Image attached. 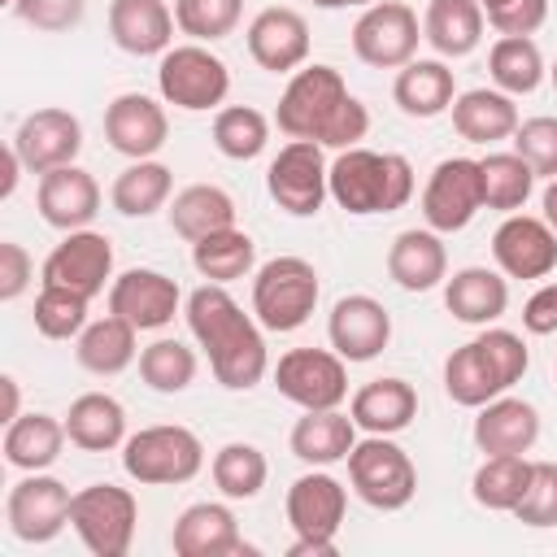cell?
<instances>
[{
    "instance_id": "obj_21",
    "label": "cell",
    "mask_w": 557,
    "mask_h": 557,
    "mask_svg": "<svg viewBox=\"0 0 557 557\" xmlns=\"http://www.w3.org/2000/svg\"><path fill=\"white\" fill-rule=\"evenodd\" d=\"M287 527L296 535H322V540H335L339 527H344V513H348V492L335 474H326V466H313L309 474H300L292 487H287Z\"/></svg>"
},
{
    "instance_id": "obj_2",
    "label": "cell",
    "mask_w": 557,
    "mask_h": 557,
    "mask_svg": "<svg viewBox=\"0 0 557 557\" xmlns=\"http://www.w3.org/2000/svg\"><path fill=\"white\" fill-rule=\"evenodd\" d=\"M274 126L287 139H313L322 148H357L370 131L366 104L348 91L335 65H300L278 96Z\"/></svg>"
},
{
    "instance_id": "obj_62",
    "label": "cell",
    "mask_w": 557,
    "mask_h": 557,
    "mask_svg": "<svg viewBox=\"0 0 557 557\" xmlns=\"http://www.w3.org/2000/svg\"><path fill=\"white\" fill-rule=\"evenodd\" d=\"M0 4H9V9H13V4H17V0H0Z\"/></svg>"
},
{
    "instance_id": "obj_59",
    "label": "cell",
    "mask_w": 557,
    "mask_h": 557,
    "mask_svg": "<svg viewBox=\"0 0 557 557\" xmlns=\"http://www.w3.org/2000/svg\"><path fill=\"white\" fill-rule=\"evenodd\" d=\"M313 4H318V9H348L352 0H313Z\"/></svg>"
},
{
    "instance_id": "obj_6",
    "label": "cell",
    "mask_w": 557,
    "mask_h": 557,
    "mask_svg": "<svg viewBox=\"0 0 557 557\" xmlns=\"http://www.w3.org/2000/svg\"><path fill=\"white\" fill-rule=\"evenodd\" d=\"M70 527L91 557H126L139 527V500L117 483H87L74 492Z\"/></svg>"
},
{
    "instance_id": "obj_13",
    "label": "cell",
    "mask_w": 557,
    "mask_h": 557,
    "mask_svg": "<svg viewBox=\"0 0 557 557\" xmlns=\"http://www.w3.org/2000/svg\"><path fill=\"white\" fill-rule=\"evenodd\" d=\"M483 209V174L474 157H444L426 187H422V218L431 231L453 235L466 231L474 222V213Z\"/></svg>"
},
{
    "instance_id": "obj_18",
    "label": "cell",
    "mask_w": 557,
    "mask_h": 557,
    "mask_svg": "<svg viewBox=\"0 0 557 557\" xmlns=\"http://www.w3.org/2000/svg\"><path fill=\"white\" fill-rule=\"evenodd\" d=\"M104 139L113 152L131 157V161H148L165 148L170 139V117L165 104L144 96V91H122L109 100L104 109Z\"/></svg>"
},
{
    "instance_id": "obj_40",
    "label": "cell",
    "mask_w": 557,
    "mask_h": 557,
    "mask_svg": "<svg viewBox=\"0 0 557 557\" xmlns=\"http://www.w3.org/2000/svg\"><path fill=\"white\" fill-rule=\"evenodd\" d=\"M487 74H492V83L500 91L531 96L544 83L548 65H544V52H540V44L531 35H500L492 44V52H487Z\"/></svg>"
},
{
    "instance_id": "obj_24",
    "label": "cell",
    "mask_w": 557,
    "mask_h": 557,
    "mask_svg": "<svg viewBox=\"0 0 557 557\" xmlns=\"http://www.w3.org/2000/svg\"><path fill=\"white\" fill-rule=\"evenodd\" d=\"M474 448L483 457H505V453H531L540 440V409L522 396H496L487 405H479L474 418Z\"/></svg>"
},
{
    "instance_id": "obj_43",
    "label": "cell",
    "mask_w": 557,
    "mask_h": 557,
    "mask_svg": "<svg viewBox=\"0 0 557 557\" xmlns=\"http://www.w3.org/2000/svg\"><path fill=\"white\" fill-rule=\"evenodd\" d=\"M209 474H213V487L226 496V500H252L261 487H265V474H270V461L257 444H244V440H231L213 453L209 461Z\"/></svg>"
},
{
    "instance_id": "obj_36",
    "label": "cell",
    "mask_w": 557,
    "mask_h": 557,
    "mask_svg": "<svg viewBox=\"0 0 557 557\" xmlns=\"http://www.w3.org/2000/svg\"><path fill=\"white\" fill-rule=\"evenodd\" d=\"M165 213H170V231L183 235L187 244H196V239H205L213 231L235 226V200L218 183H191V187L174 191Z\"/></svg>"
},
{
    "instance_id": "obj_37",
    "label": "cell",
    "mask_w": 557,
    "mask_h": 557,
    "mask_svg": "<svg viewBox=\"0 0 557 557\" xmlns=\"http://www.w3.org/2000/svg\"><path fill=\"white\" fill-rule=\"evenodd\" d=\"M170 191H174V170L161 165V161H131L113 187H109V200L122 218H152L157 209L170 205Z\"/></svg>"
},
{
    "instance_id": "obj_53",
    "label": "cell",
    "mask_w": 557,
    "mask_h": 557,
    "mask_svg": "<svg viewBox=\"0 0 557 557\" xmlns=\"http://www.w3.org/2000/svg\"><path fill=\"white\" fill-rule=\"evenodd\" d=\"M30 278H35L30 252H26L17 239H4V244H0V300L13 305V300L30 287Z\"/></svg>"
},
{
    "instance_id": "obj_57",
    "label": "cell",
    "mask_w": 557,
    "mask_h": 557,
    "mask_svg": "<svg viewBox=\"0 0 557 557\" xmlns=\"http://www.w3.org/2000/svg\"><path fill=\"white\" fill-rule=\"evenodd\" d=\"M0 392H4V409H0V422L9 426V422L22 413V392H17V379H13V374H4V379H0Z\"/></svg>"
},
{
    "instance_id": "obj_41",
    "label": "cell",
    "mask_w": 557,
    "mask_h": 557,
    "mask_svg": "<svg viewBox=\"0 0 557 557\" xmlns=\"http://www.w3.org/2000/svg\"><path fill=\"white\" fill-rule=\"evenodd\" d=\"M479 174H483V209L496 213H518L535 191V170L513 148L479 157Z\"/></svg>"
},
{
    "instance_id": "obj_5",
    "label": "cell",
    "mask_w": 557,
    "mask_h": 557,
    "mask_svg": "<svg viewBox=\"0 0 557 557\" xmlns=\"http://www.w3.org/2000/svg\"><path fill=\"white\" fill-rule=\"evenodd\" d=\"M318 270L305 257H270L252 274V318L265 331H300L318 309Z\"/></svg>"
},
{
    "instance_id": "obj_46",
    "label": "cell",
    "mask_w": 557,
    "mask_h": 557,
    "mask_svg": "<svg viewBox=\"0 0 557 557\" xmlns=\"http://www.w3.org/2000/svg\"><path fill=\"white\" fill-rule=\"evenodd\" d=\"M87 305H91L87 296H78L70 287H57V283H44L39 296H35V309H30L35 331L44 339H78L83 326H87Z\"/></svg>"
},
{
    "instance_id": "obj_17",
    "label": "cell",
    "mask_w": 557,
    "mask_h": 557,
    "mask_svg": "<svg viewBox=\"0 0 557 557\" xmlns=\"http://www.w3.org/2000/svg\"><path fill=\"white\" fill-rule=\"evenodd\" d=\"M492 257L505 278H548L557 270V231L531 213H505L492 235Z\"/></svg>"
},
{
    "instance_id": "obj_20",
    "label": "cell",
    "mask_w": 557,
    "mask_h": 557,
    "mask_svg": "<svg viewBox=\"0 0 557 557\" xmlns=\"http://www.w3.org/2000/svg\"><path fill=\"white\" fill-rule=\"evenodd\" d=\"M248 57L270 74H296L309 61V22L287 4H270L248 22Z\"/></svg>"
},
{
    "instance_id": "obj_9",
    "label": "cell",
    "mask_w": 557,
    "mask_h": 557,
    "mask_svg": "<svg viewBox=\"0 0 557 557\" xmlns=\"http://www.w3.org/2000/svg\"><path fill=\"white\" fill-rule=\"evenodd\" d=\"M326 170H331V161H326L322 144H313V139H287L278 148V157L270 161V170H265V191H270V200L283 213L313 218L322 209V200L331 196Z\"/></svg>"
},
{
    "instance_id": "obj_16",
    "label": "cell",
    "mask_w": 557,
    "mask_h": 557,
    "mask_svg": "<svg viewBox=\"0 0 557 557\" xmlns=\"http://www.w3.org/2000/svg\"><path fill=\"white\" fill-rule=\"evenodd\" d=\"M178 309H183V292L161 270L135 265V270H122L109 283V313L126 318L135 331H161V326L174 322Z\"/></svg>"
},
{
    "instance_id": "obj_22",
    "label": "cell",
    "mask_w": 557,
    "mask_h": 557,
    "mask_svg": "<svg viewBox=\"0 0 557 557\" xmlns=\"http://www.w3.org/2000/svg\"><path fill=\"white\" fill-rule=\"evenodd\" d=\"M170 548L178 557H235V553H252V544H244V535H239V522H235L231 505H222V500L187 505L174 518Z\"/></svg>"
},
{
    "instance_id": "obj_29",
    "label": "cell",
    "mask_w": 557,
    "mask_h": 557,
    "mask_svg": "<svg viewBox=\"0 0 557 557\" xmlns=\"http://www.w3.org/2000/svg\"><path fill=\"white\" fill-rule=\"evenodd\" d=\"M392 100L405 117H440L457 100V78L440 57H413L409 65L396 70Z\"/></svg>"
},
{
    "instance_id": "obj_8",
    "label": "cell",
    "mask_w": 557,
    "mask_h": 557,
    "mask_svg": "<svg viewBox=\"0 0 557 557\" xmlns=\"http://www.w3.org/2000/svg\"><path fill=\"white\" fill-rule=\"evenodd\" d=\"M157 91L165 104L187 109V113H209L226 100L231 91V70L218 52L205 44H174L157 61Z\"/></svg>"
},
{
    "instance_id": "obj_35",
    "label": "cell",
    "mask_w": 557,
    "mask_h": 557,
    "mask_svg": "<svg viewBox=\"0 0 557 557\" xmlns=\"http://www.w3.org/2000/svg\"><path fill=\"white\" fill-rule=\"evenodd\" d=\"M65 418H52V413H17L9 426H4V461L22 474L30 470H48L61 448H65Z\"/></svg>"
},
{
    "instance_id": "obj_58",
    "label": "cell",
    "mask_w": 557,
    "mask_h": 557,
    "mask_svg": "<svg viewBox=\"0 0 557 557\" xmlns=\"http://www.w3.org/2000/svg\"><path fill=\"white\" fill-rule=\"evenodd\" d=\"M540 209H544V222L557 231V178L544 183V191H540Z\"/></svg>"
},
{
    "instance_id": "obj_51",
    "label": "cell",
    "mask_w": 557,
    "mask_h": 557,
    "mask_svg": "<svg viewBox=\"0 0 557 557\" xmlns=\"http://www.w3.org/2000/svg\"><path fill=\"white\" fill-rule=\"evenodd\" d=\"M13 13H17L26 26L44 30V35H61V30H74V26L83 22L87 0H17Z\"/></svg>"
},
{
    "instance_id": "obj_52",
    "label": "cell",
    "mask_w": 557,
    "mask_h": 557,
    "mask_svg": "<svg viewBox=\"0 0 557 557\" xmlns=\"http://www.w3.org/2000/svg\"><path fill=\"white\" fill-rule=\"evenodd\" d=\"M548 22V0H505L487 13V26L496 35H535Z\"/></svg>"
},
{
    "instance_id": "obj_56",
    "label": "cell",
    "mask_w": 557,
    "mask_h": 557,
    "mask_svg": "<svg viewBox=\"0 0 557 557\" xmlns=\"http://www.w3.org/2000/svg\"><path fill=\"white\" fill-rule=\"evenodd\" d=\"M22 170H26V165H22L17 148L9 144V148H4V174H0V200H9V196L17 191V178H22Z\"/></svg>"
},
{
    "instance_id": "obj_34",
    "label": "cell",
    "mask_w": 557,
    "mask_h": 557,
    "mask_svg": "<svg viewBox=\"0 0 557 557\" xmlns=\"http://www.w3.org/2000/svg\"><path fill=\"white\" fill-rule=\"evenodd\" d=\"M483 26H487V13L479 0H431L422 13V39L448 61L470 57L483 39Z\"/></svg>"
},
{
    "instance_id": "obj_26",
    "label": "cell",
    "mask_w": 557,
    "mask_h": 557,
    "mask_svg": "<svg viewBox=\"0 0 557 557\" xmlns=\"http://www.w3.org/2000/svg\"><path fill=\"white\" fill-rule=\"evenodd\" d=\"M444 305L466 326H492L509 309V278L487 265H461L444 278Z\"/></svg>"
},
{
    "instance_id": "obj_63",
    "label": "cell",
    "mask_w": 557,
    "mask_h": 557,
    "mask_svg": "<svg viewBox=\"0 0 557 557\" xmlns=\"http://www.w3.org/2000/svg\"><path fill=\"white\" fill-rule=\"evenodd\" d=\"M352 4H374V0H352Z\"/></svg>"
},
{
    "instance_id": "obj_25",
    "label": "cell",
    "mask_w": 557,
    "mask_h": 557,
    "mask_svg": "<svg viewBox=\"0 0 557 557\" xmlns=\"http://www.w3.org/2000/svg\"><path fill=\"white\" fill-rule=\"evenodd\" d=\"M174 9L165 0H109V35L131 57H161L174 48Z\"/></svg>"
},
{
    "instance_id": "obj_38",
    "label": "cell",
    "mask_w": 557,
    "mask_h": 557,
    "mask_svg": "<svg viewBox=\"0 0 557 557\" xmlns=\"http://www.w3.org/2000/svg\"><path fill=\"white\" fill-rule=\"evenodd\" d=\"M444 392H448L453 405H466V409H479V405H487V400H496L505 392V383H500L496 366L487 361V352L479 348V339H470V344L448 352V361H444Z\"/></svg>"
},
{
    "instance_id": "obj_45",
    "label": "cell",
    "mask_w": 557,
    "mask_h": 557,
    "mask_svg": "<svg viewBox=\"0 0 557 557\" xmlns=\"http://www.w3.org/2000/svg\"><path fill=\"white\" fill-rule=\"evenodd\" d=\"M139 379L161 396H178L196 379V352L183 339H152L139 348Z\"/></svg>"
},
{
    "instance_id": "obj_19",
    "label": "cell",
    "mask_w": 557,
    "mask_h": 557,
    "mask_svg": "<svg viewBox=\"0 0 557 557\" xmlns=\"http://www.w3.org/2000/svg\"><path fill=\"white\" fill-rule=\"evenodd\" d=\"M326 339L344 361H374L392 339V313L366 292L339 296L326 318Z\"/></svg>"
},
{
    "instance_id": "obj_39",
    "label": "cell",
    "mask_w": 557,
    "mask_h": 557,
    "mask_svg": "<svg viewBox=\"0 0 557 557\" xmlns=\"http://www.w3.org/2000/svg\"><path fill=\"white\" fill-rule=\"evenodd\" d=\"M191 265L205 283H235L244 274H252L257 265V244L248 231L239 226H226V231H213L205 239L191 244Z\"/></svg>"
},
{
    "instance_id": "obj_10",
    "label": "cell",
    "mask_w": 557,
    "mask_h": 557,
    "mask_svg": "<svg viewBox=\"0 0 557 557\" xmlns=\"http://www.w3.org/2000/svg\"><path fill=\"white\" fill-rule=\"evenodd\" d=\"M274 387L300 409H339L348 400V361L335 348H287L274 366Z\"/></svg>"
},
{
    "instance_id": "obj_3",
    "label": "cell",
    "mask_w": 557,
    "mask_h": 557,
    "mask_svg": "<svg viewBox=\"0 0 557 557\" xmlns=\"http://www.w3.org/2000/svg\"><path fill=\"white\" fill-rule=\"evenodd\" d=\"M326 183H331V200L352 218L396 213L413 196V165L400 152H374L357 144L335 152Z\"/></svg>"
},
{
    "instance_id": "obj_31",
    "label": "cell",
    "mask_w": 557,
    "mask_h": 557,
    "mask_svg": "<svg viewBox=\"0 0 557 557\" xmlns=\"http://www.w3.org/2000/svg\"><path fill=\"white\" fill-rule=\"evenodd\" d=\"M453 131L470 144H496L513 139L518 131V104L500 87H470L453 100Z\"/></svg>"
},
{
    "instance_id": "obj_32",
    "label": "cell",
    "mask_w": 557,
    "mask_h": 557,
    "mask_svg": "<svg viewBox=\"0 0 557 557\" xmlns=\"http://www.w3.org/2000/svg\"><path fill=\"white\" fill-rule=\"evenodd\" d=\"M65 435L83 453H113L126 444V409L109 392H83L70 400Z\"/></svg>"
},
{
    "instance_id": "obj_4",
    "label": "cell",
    "mask_w": 557,
    "mask_h": 557,
    "mask_svg": "<svg viewBox=\"0 0 557 557\" xmlns=\"http://www.w3.org/2000/svg\"><path fill=\"white\" fill-rule=\"evenodd\" d=\"M200 466H205V444L196 431H187L178 422L144 426V431L126 435V444H122V470L144 487L191 483L200 474Z\"/></svg>"
},
{
    "instance_id": "obj_15",
    "label": "cell",
    "mask_w": 557,
    "mask_h": 557,
    "mask_svg": "<svg viewBox=\"0 0 557 557\" xmlns=\"http://www.w3.org/2000/svg\"><path fill=\"white\" fill-rule=\"evenodd\" d=\"M26 165V174H48L57 165H74V157L83 152V122L70 109H35L22 117V126L9 139Z\"/></svg>"
},
{
    "instance_id": "obj_60",
    "label": "cell",
    "mask_w": 557,
    "mask_h": 557,
    "mask_svg": "<svg viewBox=\"0 0 557 557\" xmlns=\"http://www.w3.org/2000/svg\"><path fill=\"white\" fill-rule=\"evenodd\" d=\"M479 4H483V13H492V9H500L505 0H479Z\"/></svg>"
},
{
    "instance_id": "obj_28",
    "label": "cell",
    "mask_w": 557,
    "mask_h": 557,
    "mask_svg": "<svg viewBox=\"0 0 557 557\" xmlns=\"http://www.w3.org/2000/svg\"><path fill=\"white\" fill-rule=\"evenodd\" d=\"M387 278L405 292H431L448 278V248L440 239V231H400L387 248Z\"/></svg>"
},
{
    "instance_id": "obj_50",
    "label": "cell",
    "mask_w": 557,
    "mask_h": 557,
    "mask_svg": "<svg viewBox=\"0 0 557 557\" xmlns=\"http://www.w3.org/2000/svg\"><path fill=\"white\" fill-rule=\"evenodd\" d=\"M474 339H479V348L487 352V361L496 366V374H500V383L509 392L527 374V366H531V352H527L522 335L518 331H505V326H483Z\"/></svg>"
},
{
    "instance_id": "obj_33",
    "label": "cell",
    "mask_w": 557,
    "mask_h": 557,
    "mask_svg": "<svg viewBox=\"0 0 557 557\" xmlns=\"http://www.w3.org/2000/svg\"><path fill=\"white\" fill-rule=\"evenodd\" d=\"M135 357H139V331L117 313H104V318L87 322L83 335L74 339V361L96 379L122 374Z\"/></svg>"
},
{
    "instance_id": "obj_61",
    "label": "cell",
    "mask_w": 557,
    "mask_h": 557,
    "mask_svg": "<svg viewBox=\"0 0 557 557\" xmlns=\"http://www.w3.org/2000/svg\"><path fill=\"white\" fill-rule=\"evenodd\" d=\"M548 83H553V91H557V61L548 65Z\"/></svg>"
},
{
    "instance_id": "obj_44",
    "label": "cell",
    "mask_w": 557,
    "mask_h": 557,
    "mask_svg": "<svg viewBox=\"0 0 557 557\" xmlns=\"http://www.w3.org/2000/svg\"><path fill=\"white\" fill-rule=\"evenodd\" d=\"M270 144V117L252 104H226L213 117V148L226 161H252Z\"/></svg>"
},
{
    "instance_id": "obj_11",
    "label": "cell",
    "mask_w": 557,
    "mask_h": 557,
    "mask_svg": "<svg viewBox=\"0 0 557 557\" xmlns=\"http://www.w3.org/2000/svg\"><path fill=\"white\" fill-rule=\"evenodd\" d=\"M70 505H74V492L61 479L30 470L9 487L4 522L22 544H52L70 527Z\"/></svg>"
},
{
    "instance_id": "obj_49",
    "label": "cell",
    "mask_w": 557,
    "mask_h": 557,
    "mask_svg": "<svg viewBox=\"0 0 557 557\" xmlns=\"http://www.w3.org/2000/svg\"><path fill=\"white\" fill-rule=\"evenodd\" d=\"M522 527H557V461H531V483L513 505Z\"/></svg>"
},
{
    "instance_id": "obj_27",
    "label": "cell",
    "mask_w": 557,
    "mask_h": 557,
    "mask_svg": "<svg viewBox=\"0 0 557 557\" xmlns=\"http://www.w3.org/2000/svg\"><path fill=\"white\" fill-rule=\"evenodd\" d=\"M348 413H352L357 431H366V435H400L418 418V392H413V383H405L396 374L370 379L352 392Z\"/></svg>"
},
{
    "instance_id": "obj_14",
    "label": "cell",
    "mask_w": 557,
    "mask_h": 557,
    "mask_svg": "<svg viewBox=\"0 0 557 557\" xmlns=\"http://www.w3.org/2000/svg\"><path fill=\"white\" fill-rule=\"evenodd\" d=\"M44 283L70 287L78 296H100L104 283H113V244L109 235L83 226V231H65V239L44 257Z\"/></svg>"
},
{
    "instance_id": "obj_54",
    "label": "cell",
    "mask_w": 557,
    "mask_h": 557,
    "mask_svg": "<svg viewBox=\"0 0 557 557\" xmlns=\"http://www.w3.org/2000/svg\"><path fill=\"white\" fill-rule=\"evenodd\" d=\"M522 326L531 335H553L557 331V283H540L527 305H522Z\"/></svg>"
},
{
    "instance_id": "obj_55",
    "label": "cell",
    "mask_w": 557,
    "mask_h": 557,
    "mask_svg": "<svg viewBox=\"0 0 557 557\" xmlns=\"http://www.w3.org/2000/svg\"><path fill=\"white\" fill-rule=\"evenodd\" d=\"M287 557H335V540H322V535H296L287 544Z\"/></svg>"
},
{
    "instance_id": "obj_23",
    "label": "cell",
    "mask_w": 557,
    "mask_h": 557,
    "mask_svg": "<svg viewBox=\"0 0 557 557\" xmlns=\"http://www.w3.org/2000/svg\"><path fill=\"white\" fill-rule=\"evenodd\" d=\"M35 205H39V218L48 226H57V231H83L100 213V183L83 165H57V170L39 174Z\"/></svg>"
},
{
    "instance_id": "obj_7",
    "label": "cell",
    "mask_w": 557,
    "mask_h": 557,
    "mask_svg": "<svg viewBox=\"0 0 557 557\" xmlns=\"http://www.w3.org/2000/svg\"><path fill=\"white\" fill-rule=\"evenodd\" d=\"M348 483L370 509L396 513V509H405L413 500L418 470H413L409 453L392 435H366L348 453Z\"/></svg>"
},
{
    "instance_id": "obj_42",
    "label": "cell",
    "mask_w": 557,
    "mask_h": 557,
    "mask_svg": "<svg viewBox=\"0 0 557 557\" xmlns=\"http://www.w3.org/2000/svg\"><path fill=\"white\" fill-rule=\"evenodd\" d=\"M531 483V461L527 453H505V457H483V466L470 479V496L492 509V513H513Z\"/></svg>"
},
{
    "instance_id": "obj_30",
    "label": "cell",
    "mask_w": 557,
    "mask_h": 557,
    "mask_svg": "<svg viewBox=\"0 0 557 557\" xmlns=\"http://www.w3.org/2000/svg\"><path fill=\"white\" fill-rule=\"evenodd\" d=\"M352 444H357V422H352V413H339V409H305V418H296V426L287 435L292 457L305 466L348 461Z\"/></svg>"
},
{
    "instance_id": "obj_48",
    "label": "cell",
    "mask_w": 557,
    "mask_h": 557,
    "mask_svg": "<svg viewBox=\"0 0 557 557\" xmlns=\"http://www.w3.org/2000/svg\"><path fill=\"white\" fill-rule=\"evenodd\" d=\"M513 152L535 170V178H557V117L540 113V117L518 122Z\"/></svg>"
},
{
    "instance_id": "obj_47",
    "label": "cell",
    "mask_w": 557,
    "mask_h": 557,
    "mask_svg": "<svg viewBox=\"0 0 557 557\" xmlns=\"http://www.w3.org/2000/svg\"><path fill=\"white\" fill-rule=\"evenodd\" d=\"M244 0H174V22L196 44H218L239 26Z\"/></svg>"
},
{
    "instance_id": "obj_12",
    "label": "cell",
    "mask_w": 557,
    "mask_h": 557,
    "mask_svg": "<svg viewBox=\"0 0 557 557\" xmlns=\"http://www.w3.org/2000/svg\"><path fill=\"white\" fill-rule=\"evenodd\" d=\"M418 13L400 0H374L366 4V13L352 26V52L357 61H366L370 70H400L418 57Z\"/></svg>"
},
{
    "instance_id": "obj_1",
    "label": "cell",
    "mask_w": 557,
    "mask_h": 557,
    "mask_svg": "<svg viewBox=\"0 0 557 557\" xmlns=\"http://www.w3.org/2000/svg\"><path fill=\"white\" fill-rule=\"evenodd\" d=\"M183 313H187V331L209 357L213 379L226 392H248L265 379L270 352H265L261 322L244 313V305L226 292V283H200L183 300Z\"/></svg>"
}]
</instances>
